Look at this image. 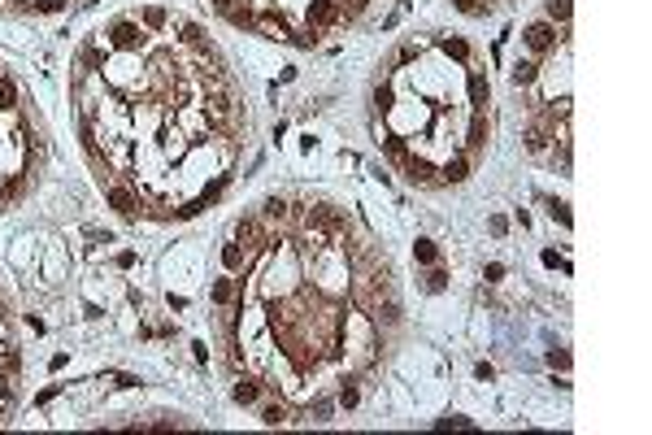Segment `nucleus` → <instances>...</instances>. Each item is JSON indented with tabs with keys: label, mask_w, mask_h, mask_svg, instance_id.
Segmentation results:
<instances>
[{
	"label": "nucleus",
	"mask_w": 652,
	"mask_h": 435,
	"mask_svg": "<svg viewBox=\"0 0 652 435\" xmlns=\"http://www.w3.org/2000/svg\"><path fill=\"white\" fill-rule=\"evenodd\" d=\"M101 35L109 44V53H135V48L148 44V31L139 26V18H113Z\"/></svg>",
	"instance_id": "1"
},
{
	"label": "nucleus",
	"mask_w": 652,
	"mask_h": 435,
	"mask_svg": "<svg viewBox=\"0 0 652 435\" xmlns=\"http://www.w3.org/2000/svg\"><path fill=\"white\" fill-rule=\"evenodd\" d=\"M105 201H109L113 209H118L122 218H135V214H139V205H144L139 187L130 183V179H126V183H109V187H105Z\"/></svg>",
	"instance_id": "2"
},
{
	"label": "nucleus",
	"mask_w": 652,
	"mask_h": 435,
	"mask_svg": "<svg viewBox=\"0 0 652 435\" xmlns=\"http://www.w3.org/2000/svg\"><path fill=\"white\" fill-rule=\"evenodd\" d=\"M487 139H492V109H474V118H470V131H465V153L474 157L487 148Z\"/></svg>",
	"instance_id": "3"
},
{
	"label": "nucleus",
	"mask_w": 652,
	"mask_h": 435,
	"mask_svg": "<svg viewBox=\"0 0 652 435\" xmlns=\"http://www.w3.org/2000/svg\"><path fill=\"white\" fill-rule=\"evenodd\" d=\"M339 18H344V5H339V0H314V5L304 9V22L318 26V31L322 26H335Z\"/></svg>",
	"instance_id": "4"
},
{
	"label": "nucleus",
	"mask_w": 652,
	"mask_h": 435,
	"mask_svg": "<svg viewBox=\"0 0 652 435\" xmlns=\"http://www.w3.org/2000/svg\"><path fill=\"white\" fill-rule=\"evenodd\" d=\"M522 44H526L531 53H548V48L557 44V31H552V22H531L522 31Z\"/></svg>",
	"instance_id": "5"
},
{
	"label": "nucleus",
	"mask_w": 652,
	"mask_h": 435,
	"mask_svg": "<svg viewBox=\"0 0 652 435\" xmlns=\"http://www.w3.org/2000/svg\"><path fill=\"white\" fill-rule=\"evenodd\" d=\"M252 31H261L266 40H287L291 26H287V18H283L279 9H266V13H257V18H252Z\"/></svg>",
	"instance_id": "6"
},
{
	"label": "nucleus",
	"mask_w": 652,
	"mask_h": 435,
	"mask_svg": "<svg viewBox=\"0 0 652 435\" xmlns=\"http://www.w3.org/2000/svg\"><path fill=\"white\" fill-rule=\"evenodd\" d=\"M22 109V87L9 70H0V114H18Z\"/></svg>",
	"instance_id": "7"
},
{
	"label": "nucleus",
	"mask_w": 652,
	"mask_h": 435,
	"mask_svg": "<svg viewBox=\"0 0 652 435\" xmlns=\"http://www.w3.org/2000/svg\"><path fill=\"white\" fill-rule=\"evenodd\" d=\"M470 179V153H452L439 166V183H465Z\"/></svg>",
	"instance_id": "8"
},
{
	"label": "nucleus",
	"mask_w": 652,
	"mask_h": 435,
	"mask_svg": "<svg viewBox=\"0 0 652 435\" xmlns=\"http://www.w3.org/2000/svg\"><path fill=\"white\" fill-rule=\"evenodd\" d=\"M404 174H409V183H439V170L431 166V157H409L404 161Z\"/></svg>",
	"instance_id": "9"
},
{
	"label": "nucleus",
	"mask_w": 652,
	"mask_h": 435,
	"mask_svg": "<svg viewBox=\"0 0 652 435\" xmlns=\"http://www.w3.org/2000/svg\"><path fill=\"white\" fill-rule=\"evenodd\" d=\"M235 239H239L243 248H261V244H270V239H266V227H261V222H252V218L235 227Z\"/></svg>",
	"instance_id": "10"
},
{
	"label": "nucleus",
	"mask_w": 652,
	"mask_h": 435,
	"mask_svg": "<svg viewBox=\"0 0 652 435\" xmlns=\"http://www.w3.org/2000/svg\"><path fill=\"white\" fill-rule=\"evenodd\" d=\"M470 101H474V109H492V83H487V74H470Z\"/></svg>",
	"instance_id": "11"
},
{
	"label": "nucleus",
	"mask_w": 652,
	"mask_h": 435,
	"mask_svg": "<svg viewBox=\"0 0 652 435\" xmlns=\"http://www.w3.org/2000/svg\"><path fill=\"white\" fill-rule=\"evenodd\" d=\"M287 40L296 44V48H318V40H322V31L304 22V26H296V31H287Z\"/></svg>",
	"instance_id": "12"
},
{
	"label": "nucleus",
	"mask_w": 652,
	"mask_h": 435,
	"mask_svg": "<svg viewBox=\"0 0 652 435\" xmlns=\"http://www.w3.org/2000/svg\"><path fill=\"white\" fill-rule=\"evenodd\" d=\"M439 48H444V57H452V61H470V44L456 40V35H444V40H439Z\"/></svg>",
	"instance_id": "13"
},
{
	"label": "nucleus",
	"mask_w": 652,
	"mask_h": 435,
	"mask_svg": "<svg viewBox=\"0 0 652 435\" xmlns=\"http://www.w3.org/2000/svg\"><path fill=\"white\" fill-rule=\"evenodd\" d=\"M535 78H540V66H535V61H517L513 66V87H531Z\"/></svg>",
	"instance_id": "14"
},
{
	"label": "nucleus",
	"mask_w": 652,
	"mask_h": 435,
	"mask_svg": "<svg viewBox=\"0 0 652 435\" xmlns=\"http://www.w3.org/2000/svg\"><path fill=\"white\" fill-rule=\"evenodd\" d=\"M383 153H387L391 161H400V166H404V161H409V144H404L400 135H387V139H383Z\"/></svg>",
	"instance_id": "15"
},
{
	"label": "nucleus",
	"mask_w": 652,
	"mask_h": 435,
	"mask_svg": "<svg viewBox=\"0 0 652 435\" xmlns=\"http://www.w3.org/2000/svg\"><path fill=\"white\" fill-rule=\"evenodd\" d=\"M209 300H214V305H231L235 300V283L231 279H218L214 287H209Z\"/></svg>",
	"instance_id": "16"
},
{
	"label": "nucleus",
	"mask_w": 652,
	"mask_h": 435,
	"mask_svg": "<svg viewBox=\"0 0 652 435\" xmlns=\"http://www.w3.org/2000/svg\"><path fill=\"white\" fill-rule=\"evenodd\" d=\"M231 396H235V405H252V400L261 396V388H257V383H252V379H239V383H235V392H231Z\"/></svg>",
	"instance_id": "17"
},
{
	"label": "nucleus",
	"mask_w": 652,
	"mask_h": 435,
	"mask_svg": "<svg viewBox=\"0 0 652 435\" xmlns=\"http://www.w3.org/2000/svg\"><path fill=\"white\" fill-rule=\"evenodd\" d=\"M222 266H226V270H239V266H248V253H243L239 244H226V248H222Z\"/></svg>",
	"instance_id": "18"
},
{
	"label": "nucleus",
	"mask_w": 652,
	"mask_h": 435,
	"mask_svg": "<svg viewBox=\"0 0 652 435\" xmlns=\"http://www.w3.org/2000/svg\"><path fill=\"white\" fill-rule=\"evenodd\" d=\"M170 18H166V9H157V5H148V9H139V26L148 31V26H166Z\"/></svg>",
	"instance_id": "19"
},
{
	"label": "nucleus",
	"mask_w": 652,
	"mask_h": 435,
	"mask_svg": "<svg viewBox=\"0 0 652 435\" xmlns=\"http://www.w3.org/2000/svg\"><path fill=\"white\" fill-rule=\"evenodd\" d=\"M357 400H361V392L352 388V379H344V388H339V396H335V405H344V409H352Z\"/></svg>",
	"instance_id": "20"
},
{
	"label": "nucleus",
	"mask_w": 652,
	"mask_h": 435,
	"mask_svg": "<svg viewBox=\"0 0 652 435\" xmlns=\"http://www.w3.org/2000/svg\"><path fill=\"white\" fill-rule=\"evenodd\" d=\"M331 413H335V400H314V405H309V418H314V423H326Z\"/></svg>",
	"instance_id": "21"
},
{
	"label": "nucleus",
	"mask_w": 652,
	"mask_h": 435,
	"mask_svg": "<svg viewBox=\"0 0 652 435\" xmlns=\"http://www.w3.org/2000/svg\"><path fill=\"white\" fill-rule=\"evenodd\" d=\"M413 253H418V262H427V266L439 262V248L431 244V239H418V248H413Z\"/></svg>",
	"instance_id": "22"
},
{
	"label": "nucleus",
	"mask_w": 652,
	"mask_h": 435,
	"mask_svg": "<svg viewBox=\"0 0 652 435\" xmlns=\"http://www.w3.org/2000/svg\"><path fill=\"white\" fill-rule=\"evenodd\" d=\"M548 18L552 22H569V0H548Z\"/></svg>",
	"instance_id": "23"
},
{
	"label": "nucleus",
	"mask_w": 652,
	"mask_h": 435,
	"mask_svg": "<svg viewBox=\"0 0 652 435\" xmlns=\"http://www.w3.org/2000/svg\"><path fill=\"white\" fill-rule=\"evenodd\" d=\"M261 423H270V427H279V423H287V405H270L266 413H261Z\"/></svg>",
	"instance_id": "24"
},
{
	"label": "nucleus",
	"mask_w": 652,
	"mask_h": 435,
	"mask_svg": "<svg viewBox=\"0 0 652 435\" xmlns=\"http://www.w3.org/2000/svg\"><path fill=\"white\" fill-rule=\"evenodd\" d=\"M452 5L461 9V13H487V9H492L487 0H452Z\"/></svg>",
	"instance_id": "25"
},
{
	"label": "nucleus",
	"mask_w": 652,
	"mask_h": 435,
	"mask_svg": "<svg viewBox=\"0 0 652 435\" xmlns=\"http://www.w3.org/2000/svg\"><path fill=\"white\" fill-rule=\"evenodd\" d=\"M266 218H279V222H283V218H287V201H279V196L266 201Z\"/></svg>",
	"instance_id": "26"
},
{
	"label": "nucleus",
	"mask_w": 652,
	"mask_h": 435,
	"mask_svg": "<svg viewBox=\"0 0 652 435\" xmlns=\"http://www.w3.org/2000/svg\"><path fill=\"white\" fill-rule=\"evenodd\" d=\"M548 361H552V366H561V370H565V366H569V352H557V348H552V352H548Z\"/></svg>",
	"instance_id": "27"
},
{
	"label": "nucleus",
	"mask_w": 652,
	"mask_h": 435,
	"mask_svg": "<svg viewBox=\"0 0 652 435\" xmlns=\"http://www.w3.org/2000/svg\"><path fill=\"white\" fill-rule=\"evenodd\" d=\"M487 227H492V235H504V231H509V222H504V218H492Z\"/></svg>",
	"instance_id": "28"
},
{
	"label": "nucleus",
	"mask_w": 652,
	"mask_h": 435,
	"mask_svg": "<svg viewBox=\"0 0 652 435\" xmlns=\"http://www.w3.org/2000/svg\"><path fill=\"white\" fill-rule=\"evenodd\" d=\"M427 287H431V292H439V287H444V270H435V275L427 279Z\"/></svg>",
	"instance_id": "29"
}]
</instances>
